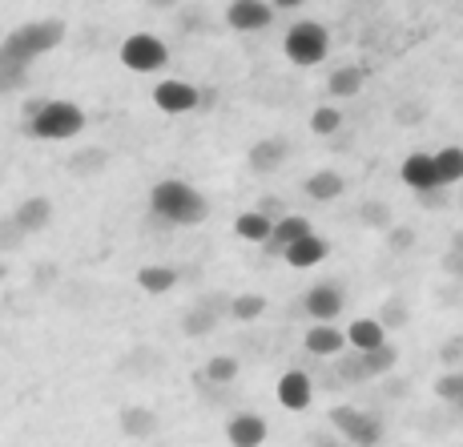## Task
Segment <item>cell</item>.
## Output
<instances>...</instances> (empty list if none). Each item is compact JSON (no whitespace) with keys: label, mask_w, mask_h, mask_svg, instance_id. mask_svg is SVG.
<instances>
[{"label":"cell","mask_w":463,"mask_h":447,"mask_svg":"<svg viewBox=\"0 0 463 447\" xmlns=\"http://www.w3.org/2000/svg\"><path fill=\"white\" fill-rule=\"evenodd\" d=\"M310 129L323 133V138H331V133L343 129V113H338L335 105H318V109L310 113Z\"/></svg>","instance_id":"cell-31"},{"label":"cell","mask_w":463,"mask_h":447,"mask_svg":"<svg viewBox=\"0 0 463 447\" xmlns=\"http://www.w3.org/2000/svg\"><path fill=\"white\" fill-rule=\"evenodd\" d=\"M407 319H411L407 302H403V299H387V307H383V315L375 319V323H379L383 330H391V327H407Z\"/></svg>","instance_id":"cell-32"},{"label":"cell","mask_w":463,"mask_h":447,"mask_svg":"<svg viewBox=\"0 0 463 447\" xmlns=\"http://www.w3.org/2000/svg\"><path fill=\"white\" fill-rule=\"evenodd\" d=\"M202 383H213V387H226V383L238 379V359L234 355H213V359L198 371Z\"/></svg>","instance_id":"cell-23"},{"label":"cell","mask_w":463,"mask_h":447,"mask_svg":"<svg viewBox=\"0 0 463 447\" xmlns=\"http://www.w3.org/2000/svg\"><path fill=\"white\" fill-rule=\"evenodd\" d=\"M338 375H343L346 383H363L367 375H363V363H359V351L346 355V359H338Z\"/></svg>","instance_id":"cell-39"},{"label":"cell","mask_w":463,"mask_h":447,"mask_svg":"<svg viewBox=\"0 0 463 447\" xmlns=\"http://www.w3.org/2000/svg\"><path fill=\"white\" fill-rule=\"evenodd\" d=\"M310 395H315V387H310V375L307 371H287L279 379V404L287 411H307L310 407Z\"/></svg>","instance_id":"cell-10"},{"label":"cell","mask_w":463,"mask_h":447,"mask_svg":"<svg viewBox=\"0 0 463 447\" xmlns=\"http://www.w3.org/2000/svg\"><path fill=\"white\" fill-rule=\"evenodd\" d=\"M21 243H24V234H21V226L13 222V214L0 218V254H5V250H21Z\"/></svg>","instance_id":"cell-34"},{"label":"cell","mask_w":463,"mask_h":447,"mask_svg":"<svg viewBox=\"0 0 463 447\" xmlns=\"http://www.w3.org/2000/svg\"><path fill=\"white\" fill-rule=\"evenodd\" d=\"M226 21L238 33H262L274 21V8H270V0H234L226 8Z\"/></svg>","instance_id":"cell-6"},{"label":"cell","mask_w":463,"mask_h":447,"mask_svg":"<svg viewBox=\"0 0 463 447\" xmlns=\"http://www.w3.org/2000/svg\"><path fill=\"white\" fill-rule=\"evenodd\" d=\"M431 166H435V177H439L443 190L463 182V149L459 146H448V149H439V154H431Z\"/></svg>","instance_id":"cell-21"},{"label":"cell","mask_w":463,"mask_h":447,"mask_svg":"<svg viewBox=\"0 0 463 447\" xmlns=\"http://www.w3.org/2000/svg\"><path fill=\"white\" fill-rule=\"evenodd\" d=\"M13 222L21 226V234H41V230L52 222V202L41 198V194H37V198H24L21 205H16Z\"/></svg>","instance_id":"cell-13"},{"label":"cell","mask_w":463,"mask_h":447,"mask_svg":"<svg viewBox=\"0 0 463 447\" xmlns=\"http://www.w3.org/2000/svg\"><path fill=\"white\" fill-rule=\"evenodd\" d=\"M307 234H315V230H310V222L302 218V214H287L282 222H274L270 238H266V250H270V254H282V250L295 246L298 238H307Z\"/></svg>","instance_id":"cell-12"},{"label":"cell","mask_w":463,"mask_h":447,"mask_svg":"<svg viewBox=\"0 0 463 447\" xmlns=\"http://www.w3.org/2000/svg\"><path fill=\"white\" fill-rule=\"evenodd\" d=\"M359 218H363V226H375V230H391V205H387V202H363Z\"/></svg>","instance_id":"cell-33"},{"label":"cell","mask_w":463,"mask_h":447,"mask_svg":"<svg viewBox=\"0 0 463 447\" xmlns=\"http://www.w3.org/2000/svg\"><path fill=\"white\" fill-rule=\"evenodd\" d=\"M363 89V69L346 65V69H335L331 81H326V93L331 97H354Z\"/></svg>","instance_id":"cell-28"},{"label":"cell","mask_w":463,"mask_h":447,"mask_svg":"<svg viewBox=\"0 0 463 447\" xmlns=\"http://www.w3.org/2000/svg\"><path fill=\"white\" fill-rule=\"evenodd\" d=\"M435 395L448 399L451 407H463V366H459V371H448V375H439V379H435Z\"/></svg>","instance_id":"cell-30"},{"label":"cell","mask_w":463,"mask_h":447,"mask_svg":"<svg viewBox=\"0 0 463 447\" xmlns=\"http://www.w3.org/2000/svg\"><path fill=\"white\" fill-rule=\"evenodd\" d=\"M154 105L162 113H190L202 105V93H198V85H190V81H162L154 89Z\"/></svg>","instance_id":"cell-7"},{"label":"cell","mask_w":463,"mask_h":447,"mask_svg":"<svg viewBox=\"0 0 463 447\" xmlns=\"http://www.w3.org/2000/svg\"><path fill=\"white\" fill-rule=\"evenodd\" d=\"M254 214H262L266 222H282V218H287V202L274 198V194H266V198L254 205Z\"/></svg>","instance_id":"cell-35"},{"label":"cell","mask_w":463,"mask_h":447,"mask_svg":"<svg viewBox=\"0 0 463 447\" xmlns=\"http://www.w3.org/2000/svg\"><path fill=\"white\" fill-rule=\"evenodd\" d=\"M270 230H274V222H266L262 214H238V222H234V234L238 238H246V243H266L270 238Z\"/></svg>","instance_id":"cell-26"},{"label":"cell","mask_w":463,"mask_h":447,"mask_svg":"<svg viewBox=\"0 0 463 447\" xmlns=\"http://www.w3.org/2000/svg\"><path fill=\"white\" fill-rule=\"evenodd\" d=\"M146 5H149V8H162V13H165V8H177L182 0H146Z\"/></svg>","instance_id":"cell-43"},{"label":"cell","mask_w":463,"mask_h":447,"mask_svg":"<svg viewBox=\"0 0 463 447\" xmlns=\"http://www.w3.org/2000/svg\"><path fill=\"white\" fill-rule=\"evenodd\" d=\"M302 190H307L310 202H335V198H343L346 182H343V174H335V169H318V174H310L307 182H302Z\"/></svg>","instance_id":"cell-18"},{"label":"cell","mask_w":463,"mask_h":447,"mask_svg":"<svg viewBox=\"0 0 463 447\" xmlns=\"http://www.w3.org/2000/svg\"><path fill=\"white\" fill-rule=\"evenodd\" d=\"M29 85V69H0V93H16Z\"/></svg>","instance_id":"cell-37"},{"label":"cell","mask_w":463,"mask_h":447,"mask_svg":"<svg viewBox=\"0 0 463 447\" xmlns=\"http://www.w3.org/2000/svg\"><path fill=\"white\" fill-rule=\"evenodd\" d=\"M61 41H65V21H57V16L21 24L0 41V69H29L41 52H52Z\"/></svg>","instance_id":"cell-1"},{"label":"cell","mask_w":463,"mask_h":447,"mask_svg":"<svg viewBox=\"0 0 463 447\" xmlns=\"http://www.w3.org/2000/svg\"><path fill=\"white\" fill-rule=\"evenodd\" d=\"M346 338L343 330H338L335 323H315L307 330V351L310 355H323V359H335V355H343Z\"/></svg>","instance_id":"cell-16"},{"label":"cell","mask_w":463,"mask_h":447,"mask_svg":"<svg viewBox=\"0 0 463 447\" xmlns=\"http://www.w3.org/2000/svg\"><path fill=\"white\" fill-rule=\"evenodd\" d=\"M213 327H218V315L206 307H194L182 315V335H190V338H206L213 335Z\"/></svg>","instance_id":"cell-27"},{"label":"cell","mask_w":463,"mask_h":447,"mask_svg":"<svg viewBox=\"0 0 463 447\" xmlns=\"http://www.w3.org/2000/svg\"><path fill=\"white\" fill-rule=\"evenodd\" d=\"M326 49H331V37H326V29L318 21H298L295 29L287 33V41H282V52L302 69L318 65V61L326 57Z\"/></svg>","instance_id":"cell-4"},{"label":"cell","mask_w":463,"mask_h":447,"mask_svg":"<svg viewBox=\"0 0 463 447\" xmlns=\"http://www.w3.org/2000/svg\"><path fill=\"white\" fill-rule=\"evenodd\" d=\"M456 243H459V250H463V234H456Z\"/></svg>","instance_id":"cell-46"},{"label":"cell","mask_w":463,"mask_h":447,"mask_svg":"<svg viewBox=\"0 0 463 447\" xmlns=\"http://www.w3.org/2000/svg\"><path fill=\"white\" fill-rule=\"evenodd\" d=\"M118 423H121V432H126L129 440H149V435L157 432V415L149 407H121Z\"/></svg>","instance_id":"cell-20"},{"label":"cell","mask_w":463,"mask_h":447,"mask_svg":"<svg viewBox=\"0 0 463 447\" xmlns=\"http://www.w3.org/2000/svg\"><path fill=\"white\" fill-rule=\"evenodd\" d=\"M439 363H448V366H456V371H459V363H463V335L448 338V343L439 347Z\"/></svg>","instance_id":"cell-38"},{"label":"cell","mask_w":463,"mask_h":447,"mask_svg":"<svg viewBox=\"0 0 463 447\" xmlns=\"http://www.w3.org/2000/svg\"><path fill=\"white\" fill-rule=\"evenodd\" d=\"M302 307H307L310 319H318V323H335L338 315H343V290L331 282H318L307 290V299H302Z\"/></svg>","instance_id":"cell-8"},{"label":"cell","mask_w":463,"mask_h":447,"mask_svg":"<svg viewBox=\"0 0 463 447\" xmlns=\"http://www.w3.org/2000/svg\"><path fill=\"white\" fill-rule=\"evenodd\" d=\"M302 0H270V8H298Z\"/></svg>","instance_id":"cell-44"},{"label":"cell","mask_w":463,"mask_h":447,"mask_svg":"<svg viewBox=\"0 0 463 447\" xmlns=\"http://www.w3.org/2000/svg\"><path fill=\"white\" fill-rule=\"evenodd\" d=\"M343 338L363 355V351H375V347L387 343V330H383L375 319H354V323L346 327V335H343Z\"/></svg>","instance_id":"cell-19"},{"label":"cell","mask_w":463,"mask_h":447,"mask_svg":"<svg viewBox=\"0 0 463 447\" xmlns=\"http://www.w3.org/2000/svg\"><path fill=\"white\" fill-rule=\"evenodd\" d=\"M326 254H331V243H326V238H318V234H307V238H298L295 246L282 250V258H287L295 271H310V266H318Z\"/></svg>","instance_id":"cell-11"},{"label":"cell","mask_w":463,"mask_h":447,"mask_svg":"<svg viewBox=\"0 0 463 447\" xmlns=\"http://www.w3.org/2000/svg\"><path fill=\"white\" fill-rule=\"evenodd\" d=\"M105 166H109V154H105V149H97V146L77 149V154L69 157V174H77V177H93V174H101Z\"/></svg>","instance_id":"cell-24"},{"label":"cell","mask_w":463,"mask_h":447,"mask_svg":"<svg viewBox=\"0 0 463 447\" xmlns=\"http://www.w3.org/2000/svg\"><path fill=\"white\" fill-rule=\"evenodd\" d=\"M387 246L395 250V254H407V250L415 246V230H407V226H391V230H387Z\"/></svg>","instance_id":"cell-36"},{"label":"cell","mask_w":463,"mask_h":447,"mask_svg":"<svg viewBox=\"0 0 463 447\" xmlns=\"http://www.w3.org/2000/svg\"><path fill=\"white\" fill-rule=\"evenodd\" d=\"M57 279V266H37V286H49Z\"/></svg>","instance_id":"cell-41"},{"label":"cell","mask_w":463,"mask_h":447,"mask_svg":"<svg viewBox=\"0 0 463 447\" xmlns=\"http://www.w3.org/2000/svg\"><path fill=\"white\" fill-rule=\"evenodd\" d=\"M121 61L133 73H157V69H165L169 49L149 33H133V37L121 41Z\"/></svg>","instance_id":"cell-5"},{"label":"cell","mask_w":463,"mask_h":447,"mask_svg":"<svg viewBox=\"0 0 463 447\" xmlns=\"http://www.w3.org/2000/svg\"><path fill=\"white\" fill-rule=\"evenodd\" d=\"M226 440L230 447H262L266 443V419L254 411H238L226 423Z\"/></svg>","instance_id":"cell-9"},{"label":"cell","mask_w":463,"mask_h":447,"mask_svg":"<svg viewBox=\"0 0 463 447\" xmlns=\"http://www.w3.org/2000/svg\"><path fill=\"white\" fill-rule=\"evenodd\" d=\"M262 310H266L262 294H234V299H230V315H234L238 323H254Z\"/></svg>","instance_id":"cell-29"},{"label":"cell","mask_w":463,"mask_h":447,"mask_svg":"<svg viewBox=\"0 0 463 447\" xmlns=\"http://www.w3.org/2000/svg\"><path fill=\"white\" fill-rule=\"evenodd\" d=\"M359 363H363V375H367V379H371V375L379 379V375H391V371H395L399 351H395L391 343H383V347H375V351H363Z\"/></svg>","instance_id":"cell-22"},{"label":"cell","mask_w":463,"mask_h":447,"mask_svg":"<svg viewBox=\"0 0 463 447\" xmlns=\"http://www.w3.org/2000/svg\"><path fill=\"white\" fill-rule=\"evenodd\" d=\"M310 440H315V447H351L343 440H331V435H310Z\"/></svg>","instance_id":"cell-42"},{"label":"cell","mask_w":463,"mask_h":447,"mask_svg":"<svg viewBox=\"0 0 463 447\" xmlns=\"http://www.w3.org/2000/svg\"><path fill=\"white\" fill-rule=\"evenodd\" d=\"M0 279H8V262H5V258H0Z\"/></svg>","instance_id":"cell-45"},{"label":"cell","mask_w":463,"mask_h":447,"mask_svg":"<svg viewBox=\"0 0 463 447\" xmlns=\"http://www.w3.org/2000/svg\"><path fill=\"white\" fill-rule=\"evenodd\" d=\"M85 129V113L73 101H44L37 118H29V133L44 141H69Z\"/></svg>","instance_id":"cell-3"},{"label":"cell","mask_w":463,"mask_h":447,"mask_svg":"<svg viewBox=\"0 0 463 447\" xmlns=\"http://www.w3.org/2000/svg\"><path fill=\"white\" fill-rule=\"evenodd\" d=\"M415 198H420V205H427V210H439V205H448V194H443V185H439V190L415 194Z\"/></svg>","instance_id":"cell-40"},{"label":"cell","mask_w":463,"mask_h":447,"mask_svg":"<svg viewBox=\"0 0 463 447\" xmlns=\"http://www.w3.org/2000/svg\"><path fill=\"white\" fill-rule=\"evenodd\" d=\"M174 282H177V271H169V266H141L137 271V286L141 290H149V294L174 290Z\"/></svg>","instance_id":"cell-25"},{"label":"cell","mask_w":463,"mask_h":447,"mask_svg":"<svg viewBox=\"0 0 463 447\" xmlns=\"http://www.w3.org/2000/svg\"><path fill=\"white\" fill-rule=\"evenodd\" d=\"M282 162H287V141H282V138L254 141V149H250V169H254V174H274Z\"/></svg>","instance_id":"cell-17"},{"label":"cell","mask_w":463,"mask_h":447,"mask_svg":"<svg viewBox=\"0 0 463 447\" xmlns=\"http://www.w3.org/2000/svg\"><path fill=\"white\" fill-rule=\"evenodd\" d=\"M343 443H351V447H379L383 443V419L371 415V411H359V415L351 419V427L343 432Z\"/></svg>","instance_id":"cell-15"},{"label":"cell","mask_w":463,"mask_h":447,"mask_svg":"<svg viewBox=\"0 0 463 447\" xmlns=\"http://www.w3.org/2000/svg\"><path fill=\"white\" fill-rule=\"evenodd\" d=\"M399 177L411 185L415 194L423 190H439V177H435V166H431V154H411L403 166H399Z\"/></svg>","instance_id":"cell-14"},{"label":"cell","mask_w":463,"mask_h":447,"mask_svg":"<svg viewBox=\"0 0 463 447\" xmlns=\"http://www.w3.org/2000/svg\"><path fill=\"white\" fill-rule=\"evenodd\" d=\"M149 205H154V214L169 226H198V222H206L210 214V202L202 190H194L190 182H182V177H165V182H157L154 190H149Z\"/></svg>","instance_id":"cell-2"}]
</instances>
